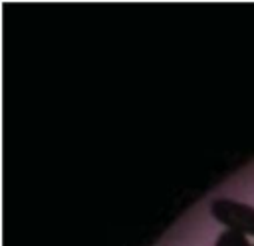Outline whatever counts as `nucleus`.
I'll list each match as a JSON object with an SVG mask.
<instances>
[{"label":"nucleus","instance_id":"nucleus-1","mask_svg":"<svg viewBox=\"0 0 254 246\" xmlns=\"http://www.w3.org/2000/svg\"><path fill=\"white\" fill-rule=\"evenodd\" d=\"M210 212L220 224L228 226L230 230L254 236V206L232 198H216L210 206Z\"/></svg>","mask_w":254,"mask_h":246},{"label":"nucleus","instance_id":"nucleus-2","mask_svg":"<svg viewBox=\"0 0 254 246\" xmlns=\"http://www.w3.org/2000/svg\"><path fill=\"white\" fill-rule=\"evenodd\" d=\"M214 246H252V244L246 240V234H240L236 230H226L216 238Z\"/></svg>","mask_w":254,"mask_h":246}]
</instances>
